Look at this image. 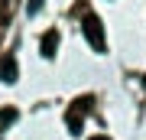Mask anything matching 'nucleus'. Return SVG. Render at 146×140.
<instances>
[{
	"label": "nucleus",
	"instance_id": "obj_5",
	"mask_svg": "<svg viewBox=\"0 0 146 140\" xmlns=\"http://www.w3.org/2000/svg\"><path fill=\"white\" fill-rule=\"evenodd\" d=\"M13 121H16V108H3L0 111V127H10Z\"/></svg>",
	"mask_w": 146,
	"mask_h": 140
},
{
	"label": "nucleus",
	"instance_id": "obj_7",
	"mask_svg": "<svg viewBox=\"0 0 146 140\" xmlns=\"http://www.w3.org/2000/svg\"><path fill=\"white\" fill-rule=\"evenodd\" d=\"M91 140H110V137H104V134H98V137H91Z\"/></svg>",
	"mask_w": 146,
	"mask_h": 140
},
{
	"label": "nucleus",
	"instance_id": "obj_4",
	"mask_svg": "<svg viewBox=\"0 0 146 140\" xmlns=\"http://www.w3.org/2000/svg\"><path fill=\"white\" fill-rule=\"evenodd\" d=\"M65 121H68V130H72V134H81V130H84V114H81V111L68 108V114H65Z\"/></svg>",
	"mask_w": 146,
	"mask_h": 140
},
{
	"label": "nucleus",
	"instance_id": "obj_1",
	"mask_svg": "<svg viewBox=\"0 0 146 140\" xmlns=\"http://www.w3.org/2000/svg\"><path fill=\"white\" fill-rule=\"evenodd\" d=\"M81 29H84V39H88L98 52L107 49V36H104V23H101V16L88 13V16H84V23H81Z\"/></svg>",
	"mask_w": 146,
	"mask_h": 140
},
{
	"label": "nucleus",
	"instance_id": "obj_3",
	"mask_svg": "<svg viewBox=\"0 0 146 140\" xmlns=\"http://www.w3.org/2000/svg\"><path fill=\"white\" fill-rule=\"evenodd\" d=\"M39 52H42V59H55V52H58V29H49L46 36H42Z\"/></svg>",
	"mask_w": 146,
	"mask_h": 140
},
{
	"label": "nucleus",
	"instance_id": "obj_8",
	"mask_svg": "<svg viewBox=\"0 0 146 140\" xmlns=\"http://www.w3.org/2000/svg\"><path fill=\"white\" fill-rule=\"evenodd\" d=\"M143 88H146V75H143Z\"/></svg>",
	"mask_w": 146,
	"mask_h": 140
},
{
	"label": "nucleus",
	"instance_id": "obj_6",
	"mask_svg": "<svg viewBox=\"0 0 146 140\" xmlns=\"http://www.w3.org/2000/svg\"><path fill=\"white\" fill-rule=\"evenodd\" d=\"M42 3H46V0H29V3H26V13H29V16H36V13L42 10Z\"/></svg>",
	"mask_w": 146,
	"mask_h": 140
},
{
	"label": "nucleus",
	"instance_id": "obj_2",
	"mask_svg": "<svg viewBox=\"0 0 146 140\" xmlns=\"http://www.w3.org/2000/svg\"><path fill=\"white\" fill-rule=\"evenodd\" d=\"M16 78H20V65H16V59H13V56H3V59H0V82L13 85Z\"/></svg>",
	"mask_w": 146,
	"mask_h": 140
}]
</instances>
